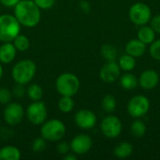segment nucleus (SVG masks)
Segmentation results:
<instances>
[{"mask_svg":"<svg viewBox=\"0 0 160 160\" xmlns=\"http://www.w3.org/2000/svg\"><path fill=\"white\" fill-rule=\"evenodd\" d=\"M37 71L36 64L29 59H24L18 62L12 68V78L16 82V83L20 84H27L34 78Z\"/></svg>","mask_w":160,"mask_h":160,"instance_id":"3","label":"nucleus"},{"mask_svg":"<svg viewBox=\"0 0 160 160\" xmlns=\"http://www.w3.org/2000/svg\"><path fill=\"white\" fill-rule=\"evenodd\" d=\"M150 21H151L150 26L154 29V31H155L156 33L160 34V14L156 15V16L153 17Z\"/></svg>","mask_w":160,"mask_h":160,"instance_id":"32","label":"nucleus"},{"mask_svg":"<svg viewBox=\"0 0 160 160\" xmlns=\"http://www.w3.org/2000/svg\"><path fill=\"white\" fill-rule=\"evenodd\" d=\"M130 132L136 138H142L146 133V126L141 120L134 121L130 126Z\"/></svg>","mask_w":160,"mask_h":160,"instance_id":"23","label":"nucleus"},{"mask_svg":"<svg viewBox=\"0 0 160 160\" xmlns=\"http://www.w3.org/2000/svg\"><path fill=\"white\" fill-rule=\"evenodd\" d=\"M93 145V141L89 135L80 134L74 137L70 142V149L76 155H84L90 151Z\"/></svg>","mask_w":160,"mask_h":160,"instance_id":"12","label":"nucleus"},{"mask_svg":"<svg viewBox=\"0 0 160 160\" xmlns=\"http://www.w3.org/2000/svg\"><path fill=\"white\" fill-rule=\"evenodd\" d=\"M128 17L134 24L142 26L147 24L150 22L152 18V12L146 4L138 2L133 4L129 8Z\"/></svg>","mask_w":160,"mask_h":160,"instance_id":"6","label":"nucleus"},{"mask_svg":"<svg viewBox=\"0 0 160 160\" xmlns=\"http://www.w3.org/2000/svg\"><path fill=\"white\" fill-rule=\"evenodd\" d=\"M70 149V144H68L67 142H63L57 144V151L61 155H67Z\"/></svg>","mask_w":160,"mask_h":160,"instance_id":"34","label":"nucleus"},{"mask_svg":"<svg viewBox=\"0 0 160 160\" xmlns=\"http://www.w3.org/2000/svg\"><path fill=\"white\" fill-rule=\"evenodd\" d=\"M24 111L21 104L16 102H9L4 110V119L7 124L16 126L23 118Z\"/></svg>","mask_w":160,"mask_h":160,"instance_id":"10","label":"nucleus"},{"mask_svg":"<svg viewBox=\"0 0 160 160\" xmlns=\"http://www.w3.org/2000/svg\"><path fill=\"white\" fill-rule=\"evenodd\" d=\"M101 54L107 61H115L117 57V50L113 45L104 44L101 47Z\"/></svg>","mask_w":160,"mask_h":160,"instance_id":"24","label":"nucleus"},{"mask_svg":"<svg viewBox=\"0 0 160 160\" xmlns=\"http://www.w3.org/2000/svg\"><path fill=\"white\" fill-rule=\"evenodd\" d=\"M146 51V44L142 42L139 38L129 40L126 45V52L133 57H141Z\"/></svg>","mask_w":160,"mask_h":160,"instance_id":"15","label":"nucleus"},{"mask_svg":"<svg viewBox=\"0 0 160 160\" xmlns=\"http://www.w3.org/2000/svg\"><path fill=\"white\" fill-rule=\"evenodd\" d=\"M133 153V146L128 142L118 143L113 149V155L118 158H127Z\"/></svg>","mask_w":160,"mask_h":160,"instance_id":"19","label":"nucleus"},{"mask_svg":"<svg viewBox=\"0 0 160 160\" xmlns=\"http://www.w3.org/2000/svg\"><path fill=\"white\" fill-rule=\"evenodd\" d=\"M55 86L61 96L73 97L79 91L80 81L78 77L72 73H63L57 78Z\"/></svg>","mask_w":160,"mask_h":160,"instance_id":"4","label":"nucleus"},{"mask_svg":"<svg viewBox=\"0 0 160 160\" xmlns=\"http://www.w3.org/2000/svg\"><path fill=\"white\" fill-rule=\"evenodd\" d=\"M12 93L7 88L0 89V103L2 104H8L11 101Z\"/></svg>","mask_w":160,"mask_h":160,"instance_id":"30","label":"nucleus"},{"mask_svg":"<svg viewBox=\"0 0 160 160\" xmlns=\"http://www.w3.org/2000/svg\"><path fill=\"white\" fill-rule=\"evenodd\" d=\"M118 65H119L121 70H123L125 72H129V71L133 70L136 66L135 57L126 53L119 58Z\"/></svg>","mask_w":160,"mask_h":160,"instance_id":"21","label":"nucleus"},{"mask_svg":"<svg viewBox=\"0 0 160 160\" xmlns=\"http://www.w3.org/2000/svg\"><path fill=\"white\" fill-rule=\"evenodd\" d=\"M16 48L11 42H4L0 46V62L3 64L11 63L16 56Z\"/></svg>","mask_w":160,"mask_h":160,"instance_id":"16","label":"nucleus"},{"mask_svg":"<svg viewBox=\"0 0 160 160\" xmlns=\"http://www.w3.org/2000/svg\"><path fill=\"white\" fill-rule=\"evenodd\" d=\"M40 134L46 141L57 142L65 136L66 127L62 121L58 119H52L42 124Z\"/></svg>","mask_w":160,"mask_h":160,"instance_id":"5","label":"nucleus"},{"mask_svg":"<svg viewBox=\"0 0 160 160\" xmlns=\"http://www.w3.org/2000/svg\"><path fill=\"white\" fill-rule=\"evenodd\" d=\"M120 84L126 90H133L139 84V79L130 72L120 75Z\"/></svg>","mask_w":160,"mask_h":160,"instance_id":"18","label":"nucleus"},{"mask_svg":"<svg viewBox=\"0 0 160 160\" xmlns=\"http://www.w3.org/2000/svg\"><path fill=\"white\" fill-rule=\"evenodd\" d=\"M150 109V101L145 96H135L128 104V112L131 117L141 118L145 115Z\"/></svg>","mask_w":160,"mask_h":160,"instance_id":"7","label":"nucleus"},{"mask_svg":"<svg viewBox=\"0 0 160 160\" xmlns=\"http://www.w3.org/2000/svg\"><path fill=\"white\" fill-rule=\"evenodd\" d=\"M13 45L15 46V48H16L17 51L24 52V51L28 50V48L30 47V41H29V39H28L27 37L19 34L13 39Z\"/></svg>","mask_w":160,"mask_h":160,"instance_id":"26","label":"nucleus"},{"mask_svg":"<svg viewBox=\"0 0 160 160\" xmlns=\"http://www.w3.org/2000/svg\"><path fill=\"white\" fill-rule=\"evenodd\" d=\"M150 54L151 56L158 60V61H160V38L158 39V40H154L152 43H151V46H150Z\"/></svg>","mask_w":160,"mask_h":160,"instance_id":"28","label":"nucleus"},{"mask_svg":"<svg viewBox=\"0 0 160 160\" xmlns=\"http://www.w3.org/2000/svg\"><path fill=\"white\" fill-rule=\"evenodd\" d=\"M26 93V89L24 88L23 84H20L17 83V85L14 87L13 89V95L17 98H22L24 96V94Z\"/></svg>","mask_w":160,"mask_h":160,"instance_id":"33","label":"nucleus"},{"mask_svg":"<svg viewBox=\"0 0 160 160\" xmlns=\"http://www.w3.org/2000/svg\"><path fill=\"white\" fill-rule=\"evenodd\" d=\"M138 38L144 44H151L156 39V32L151 26L142 25L138 30Z\"/></svg>","mask_w":160,"mask_h":160,"instance_id":"17","label":"nucleus"},{"mask_svg":"<svg viewBox=\"0 0 160 160\" xmlns=\"http://www.w3.org/2000/svg\"><path fill=\"white\" fill-rule=\"evenodd\" d=\"M121 68L115 61H107V63L101 68L99 71V78L101 81L107 83L115 82L120 78Z\"/></svg>","mask_w":160,"mask_h":160,"instance_id":"11","label":"nucleus"},{"mask_svg":"<svg viewBox=\"0 0 160 160\" xmlns=\"http://www.w3.org/2000/svg\"><path fill=\"white\" fill-rule=\"evenodd\" d=\"M64 159L65 160H76L77 159V157H76V154H69V153H68L67 155H65V157H64Z\"/></svg>","mask_w":160,"mask_h":160,"instance_id":"36","label":"nucleus"},{"mask_svg":"<svg viewBox=\"0 0 160 160\" xmlns=\"http://www.w3.org/2000/svg\"><path fill=\"white\" fill-rule=\"evenodd\" d=\"M158 82H159V75L154 69L144 70L139 78L140 86L145 90L154 89L155 87H157Z\"/></svg>","mask_w":160,"mask_h":160,"instance_id":"14","label":"nucleus"},{"mask_svg":"<svg viewBox=\"0 0 160 160\" xmlns=\"http://www.w3.org/2000/svg\"><path fill=\"white\" fill-rule=\"evenodd\" d=\"M101 106H102V109L108 113L114 112V110L116 108V99H115V98L113 96H112V95H106L102 99Z\"/></svg>","mask_w":160,"mask_h":160,"instance_id":"27","label":"nucleus"},{"mask_svg":"<svg viewBox=\"0 0 160 160\" xmlns=\"http://www.w3.org/2000/svg\"><path fill=\"white\" fill-rule=\"evenodd\" d=\"M14 16L21 25L25 27H35L40 21V8L33 0H20L14 7Z\"/></svg>","mask_w":160,"mask_h":160,"instance_id":"1","label":"nucleus"},{"mask_svg":"<svg viewBox=\"0 0 160 160\" xmlns=\"http://www.w3.org/2000/svg\"><path fill=\"white\" fill-rule=\"evenodd\" d=\"M100 129L106 138L114 139L122 132V122L118 117L109 115L102 120L100 124Z\"/></svg>","mask_w":160,"mask_h":160,"instance_id":"8","label":"nucleus"},{"mask_svg":"<svg viewBox=\"0 0 160 160\" xmlns=\"http://www.w3.org/2000/svg\"><path fill=\"white\" fill-rule=\"evenodd\" d=\"M33 1L36 3V5L39 8H42V9L51 8L54 5V2H55V0H33Z\"/></svg>","mask_w":160,"mask_h":160,"instance_id":"31","label":"nucleus"},{"mask_svg":"<svg viewBox=\"0 0 160 160\" xmlns=\"http://www.w3.org/2000/svg\"><path fill=\"white\" fill-rule=\"evenodd\" d=\"M21 24L15 16L10 14L0 15V41L11 42L20 34Z\"/></svg>","mask_w":160,"mask_h":160,"instance_id":"2","label":"nucleus"},{"mask_svg":"<svg viewBox=\"0 0 160 160\" xmlns=\"http://www.w3.org/2000/svg\"><path fill=\"white\" fill-rule=\"evenodd\" d=\"M28 120L34 125H42L47 118V108L40 100L33 101L26 111Z\"/></svg>","mask_w":160,"mask_h":160,"instance_id":"9","label":"nucleus"},{"mask_svg":"<svg viewBox=\"0 0 160 160\" xmlns=\"http://www.w3.org/2000/svg\"><path fill=\"white\" fill-rule=\"evenodd\" d=\"M26 94L31 100L38 101L43 97V89L41 88L40 85L33 83V84L29 85L28 88L26 89Z\"/></svg>","mask_w":160,"mask_h":160,"instance_id":"22","label":"nucleus"},{"mask_svg":"<svg viewBox=\"0 0 160 160\" xmlns=\"http://www.w3.org/2000/svg\"><path fill=\"white\" fill-rule=\"evenodd\" d=\"M46 148V140L44 138H37L32 143V149L34 152L39 153Z\"/></svg>","mask_w":160,"mask_h":160,"instance_id":"29","label":"nucleus"},{"mask_svg":"<svg viewBox=\"0 0 160 160\" xmlns=\"http://www.w3.org/2000/svg\"><path fill=\"white\" fill-rule=\"evenodd\" d=\"M76 125L82 129L93 128L97 124L96 114L89 110H81L79 111L74 117Z\"/></svg>","mask_w":160,"mask_h":160,"instance_id":"13","label":"nucleus"},{"mask_svg":"<svg viewBox=\"0 0 160 160\" xmlns=\"http://www.w3.org/2000/svg\"><path fill=\"white\" fill-rule=\"evenodd\" d=\"M2 75H3V68H2V66L0 65V79H1V77H2Z\"/></svg>","mask_w":160,"mask_h":160,"instance_id":"37","label":"nucleus"},{"mask_svg":"<svg viewBox=\"0 0 160 160\" xmlns=\"http://www.w3.org/2000/svg\"><path fill=\"white\" fill-rule=\"evenodd\" d=\"M19 2L20 0H0V3L2 5H4L5 7H8V8L15 7Z\"/></svg>","mask_w":160,"mask_h":160,"instance_id":"35","label":"nucleus"},{"mask_svg":"<svg viewBox=\"0 0 160 160\" xmlns=\"http://www.w3.org/2000/svg\"><path fill=\"white\" fill-rule=\"evenodd\" d=\"M21 152L15 146H5L0 150V160H19Z\"/></svg>","mask_w":160,"mask_h":160,"instance_id":"20","label":"nucleus"},{"mask_svg":"<svg viewBox=\"0 0 160 160\" xmlns=\"http://www.w3.org/2000/svg\"><path fill=\"white\" fill-rule=\"evenodd\" d=\"M58 108L61 112L65 113L71 112L74 108V101L72 99V97L62 96V98L58 101Z\"/></svg>","mask_w":160,"mask_h":160,"instance_id":"25","label":"nucleus"}]
</instances>
